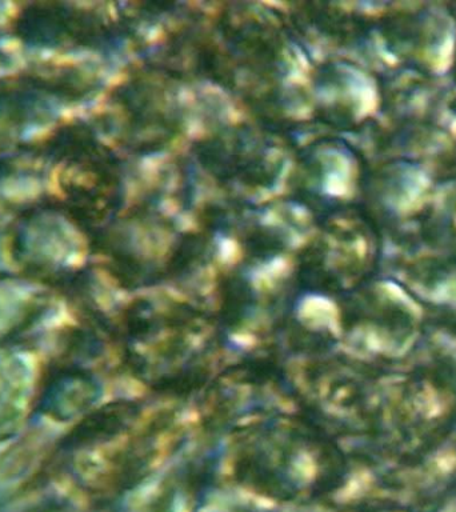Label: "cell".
I'll use <instances>...</instances> for the list:
<instances>
[{"label": "cell", "instance_id": "cell-1", "mask_svg": "<svg viewBox=\"0 0 456 512\" xmlns=\"http://www.w3.org/2000/svg\"><path fill=\"white\" fill-rule=\"evenodd\" d=\"M38 367L19 342H0V443L18 435L38 406Z\"/></svg>", "mask_w": 456, "mask_h": 512}, {"label": "cell", "instance_id": "cell-2", "mask_svg": "<svg viewBox=\"0 0 456 512\" xmlns=\"http://www.w3.org/2000/svg\"><path fill=\"white\" fill-rule=\"evenodd\" d=\"M90 400L88 382L78 372L55 368L40 386L38 407L51 419L70 420L86 408Z\"/></svg>", "mask_w": 456, "mask_h": 512}]
</instances>
